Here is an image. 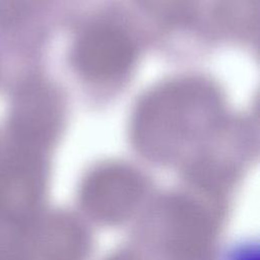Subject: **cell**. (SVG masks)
<instances>
[{
  "mask_svg": "<svg viewBox=\"0 0 260 260\" xmlns=\"http://www.w3.org/2000/svg\"><path fill=\"white\" fill-rule=\"evenodd\" d=\"M223 103L209 81L184 77L156 86L135 111L133 135L144 149L168 153L224 128Z\"/></svg>",
  "mask_w": 260,
  "mask_h": 260,
  "instance_id": "cell-1",
  "label": "cell"
},
{
  "mask_svg": "<svg viewBox=\"0 0 260 260\" xmlns=\"http://www.w3.org/2000/svg\"><path fill=\"white\" fill-rule=\"evenodd\" d=\"M62 105L49 85L34 81L16 93L7 123L13 142L21 146H36L50 141L60 129Z\"/></svg>",
  "mask_w": 260,
  "mask_h": 260,
  "instance_id": "cell-2",
  "label": "cell"
},
{
  "mask_svg": "<svg viewBox=\"0 0 260 260\" xmlns=\"http://www.w3.org/2000/svg\"><path fill=\"white\" fill-rule=\"evenodd\" d=\"M134 59L129 38L110 25L90 27L78 39L73 50L76 69L91 80H109L128 70Z\"/></svg>",
  "mask_w": 260,
  "mask_h": 260,
  "instance_id": "cell-3",
  "label": "cell"
},
{
  "mask_svg": "<svg viewBox=\"0 0 260 260\" xmlns=\"http://www.w3.org/2000/svg\"><path fill=\"white\" fill-rule=\"evenodd\" d=\"M259 0H223L219 18L226 28L241 37H251L258 28Z\"/></svg>",
  "mask_w": 260,
  "mask_h": 260,
  "instance_id": "cell-4",
  "label": "cell"
},
{
  "mask_svg": "<svg viewBox=\"0 0 260 260\" xmlns=\"http://www.w3.org/2000/svg\"><path fill=\"white\" fill-rule=\"evenodd\" d=\"M143 10L166 25H180L194 12L195 0H138Z\"/></svg>",
  "mask_w": 260,
  "mask_h": 260,
  "instance_id": "cell-5",
  "label": "cell"
},
{
  "mask_svg": "<svg viewBox=\"0 0 260 260\" xmlns=\"http://www.w3.org/2000/svg\"><path fill=\"white\" fill-rule=\"evenodd\" d=\"M258 253L250 245L242 246L233 251L229 260H258Z\"/></svg>",
  "mask_w": 260,
  "mask_h": 260,
  "instance_id": "cell-6",
  "label": "cell"
}]
</instances>
